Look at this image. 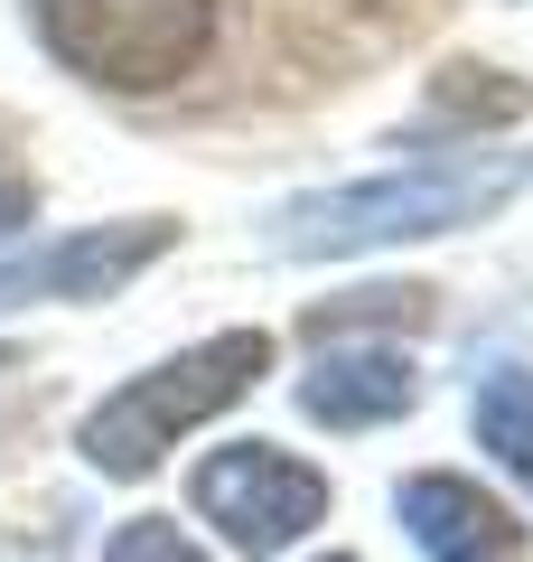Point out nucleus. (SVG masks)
Here are the masks:
<instances>
[{
  "mask_svg": "<svg viewBox=\"0 0 533 562\" xmlns=\"http://www.w3.org/2000/svg\"><path fill=\"white\" fill-rule=\"evenodd\" d=\"M169 244H178L169 216H132V225H84V235H57L47 254L0 262V310H29V301H103V291H122L132 272H150Z\"/></svg>",
  "mask_w": 533,
  "mask_h": 562,
  "instance_id": "5",
  "label": "nucleus"
},
{
  "mask_svg": "<svg viewBox=\"0 0 533 562\" xmlns=\"http://www.w3.org/2000/svg\"><path fill=\"white\" fill-rule=\"evenodd\" d=\"M421 319H431V291L402 281V291H347V301H318L299 328H309L318 347H337L347 328H421Z\"/></svg>",
  "mask_w": 533,
  "mask_h": 562,
  "instance_id": "10",
  "label": "nucleus"
},
{
  "mask_svg": "<svg viewBox=\"0 0 533 562\" xmlns=\"http://www.w3.org/2000/svg\"><path fill=\"white\" fill-rule=\"evenodd\" d=\"M421 403V375L394 357V347H347V357H318V375L299 384V413L328 422V431H375V422H402Z\"/></svg>",
  "mask_w": 533,
  "mask_h": 562,
  "instance_id": "7",
  "label": "nucleus"
},
{
  "mask_svg": "<svg viewBox=\"0 0 533 562\" xmlns=\"http://www.w3.org/2000/svg\"><path fill=\"white\" fill-rule=\"evenodd\" d=\"M262 366H272V338H262V328H225V338L178 347L169 366L132 375L122 394H103L94 413H84V460H94L103 479H150V469L178 450V431H197V422H216L225 403L253 394Z\"/></svg>",
  "mask_w": 533,
  "mask_h": 562,
  "instance_id": "2",
  "label": "nucleus"
},
{
  "mask_svg": "<svg viewBox=\"0 0 533 562\" xmlns=\"http://www.w3.org/2000/svg\"><path fill=\"white\" fill-rule=\"evenodd\" d=\"M402 535L421 543L431 562H524V525H514L506 497H487L477 479L458 469H421L402 479Z\"/></svg>",
  "mask_w": 533,
  "mask_h": 562,
  "instance_id": "6",
  "label": "nucleus"
},
{
  "mask_svg": "<svg viewBox=\"0 0 533 562\" xmlns=\"http://www.w3.org/2000/svg\"><path fill=\"white\" fill-rule=\"evenodd\" d=\"M197 516L216 525L235 553H253V562H272L281 543H299L318 516H328V479H318L309 460H291L281 441H235V450H216V460L197 469Z\"/></svg>",
  "mask_w": 533,
  "mask_h": 562,
  "instance_id": "4",
  "label": "nucleus"
},
{
  "mask_svg": "<svg viewBox=\"0 0 533 562\" xmlns=\"http://www.w3.org/2000/svg\"><path fill=\"white\" fill-rule=\"evenodd\" d=\"M29 216H38V179L20 160H0V235H20Z\"/></svg>",
  "mask_w": 533,
  "mask_h": 562,
  "instance_id": "12",
  "label": "nucleus"
},
{
  "mask_svg": "<svg viewBox=\"0 0 533 562\" xmlns=\"http://www.w3.org/2000/svg\"><path fill=\"white\" fill-rule=\"evenodd\" d=\"M113 562H206V553H197L188 535H178V525H159V516H132V525L113 535Z\"/></svg>",
  "mask_w": 533,
  "mask_h": 562,
  "instance_id": "11",
  "label": "nucleus"
},
{
  "mask_svg": "<svg viewBox=\"0 0 533 562\" xmlns=\"http://www.w3.org/2000/svg\"><path fill=\"white\" fill-rule=\"evenodd\" d=\"M10 366H20V357H10V347H0V375H10Z\"/></svg>",
  "mask_w": 533,
  "mask_h": 562,
  "instance_id": "13",
  "label": "nucleus"
},
{
  "mask_svg": "<svg viewBox=\"0 0 533 562\" xmlns=\"http://www.w3.org/2000/svg\"><path fill=\"white\" fill-rule=\"evenodd\" d=\"M29 29L103 94H169L216 47V0H29Z\"/></svg>",
  "mask_w": 533,
  "mask_h": 562,
  "instance_id": "3",
  "label": "nucleus"
},
{
  "mask_svg": "<svg viewBox=\"0 0 533 562\" xmlns=\"http://www.w3.org/2000/svg\"><path fill=\"white\" fill-rule=\"evenodd\" d=\"M328 562H347V553H328Z\"/></svg>",
  "mask_w": 533,
  "mask_h": 562,
  "instance_id": "14",
  "label": "nucleus"
},
{
  "mask_svg": "<svg viewBox=\"0 0 533 562\" xmlns=\"http://www.w3.org/2000/svg\"><path fill=\"white\" fill-rule=\"evenodd\" d=\"M477 450H496V469H506L514 487H533V375L524 366H496V375H477Z\"/></svg>",
  "mask_w": 533,
  "mask_h": 562,
  "instance_id": "8",
  "label": "nucleus"
},
{
  "mask_svg": "<svg viewBox=\"0 0 533 562\" xmlns=\"http://www.w3.org/2000/svg\"><path fill=\"white\" fill-rule=\"evenodd\" d=\"M533 113V85L496 76V66H450L431 94V132H468V122H524Z\"/></svg>",
  "mask_w": 533,
  "mask_h": 562,
  "instance_id": "9",
  "label": "nucleus"
},
{
  "mask_svg": "<svg viewBox=\"0 0 533 562\" xmlns=\"http://www.w3.org/2000/svg\"><path fill=\"white\" fill-rule=\"evenodd\" d=\"M524 188V160H421L394 179H355V188H318L262 216V244L281 262H337V254H375V244H412V235H450L477 225Z\"/></svg>",
  "mask_w": 533,
  "mask_h": 562,
  "instance_id": "1",
  "label": "nucleus"
}]
</instances>
